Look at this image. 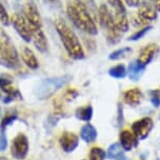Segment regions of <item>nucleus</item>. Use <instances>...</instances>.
I'll return each instance as SVG.
<instances>
[{"label":"nucleus","instance_id":"cd10ccee","mask_svg":"<svg viewBox=\"0 0 160 160\" xmlns=\"http://www.w3.org/2000/svg\"><path fill=\"white\" fill-rule=\"evenodd\" d=\"M8 21H10V18H8V14L5 10V8L3 7V4L0 2V22L4 25L8 24Z\"/></svg>","mask_w":160,"mask_h":160},{"label":"nucleus","instance_id":"6e6552de","mask_svg":"<svg viewBox=\"0 0 160 160\" xmlns=\"http://www.w3.org/2000/svg\"><path fill=\"white\" fill-rule=\"evenodd\" d=\"M0 88L2 92L5 93L7 97L3 99V102L8 103L15 99H21L22 95L17 88L13 85V78L8 74L0 75Z\"/></svg>","mask_w":160,"mask_h":160},{"label":"nucleus","instance_id":"58836bf2","mask_svg":"<svg viewBox=\"0 0 160 160\" xmlns=\"http://www.w3.org/2000/svg\"><path fill=\"white\" fill-rule=\"evenodd\" d=\"M157 160H160V159H157Z\"/></svg>","mask_w":160,"mask_h":160},{"label":"nucleus","instance_id":"b1692460","mask_svg":"<svg viewBox=\"0 0 160 160\" xmlns=\"http://www.w3.org/2000/svg\"><path fill=\"white\" fill-rule=\"evenodd\" d=\"M131 52H132L131 48H119V50H117V51H115V52H113L112 54H111V55H110V59L111 60H118V59L124 58V57H127Z\"/></svg>","mask_w":160,"mask_h":160},{"label":"nucleus","instance_id":"72a5a7b5","mask_svg":"<svg viewBox=\"0 0 160 160\" xmlns=\"http://www.w3.org/2000/svg\"><path fill=\"white\" fill-rule=\"evenodd\" d=\"M155 8H157V10L160 12V0H156L155 2Z\"/></svg>","mask_w":160,"mask_h":160},{"label":"nucleus","instance_id":"7c9ffc66","mask_svg":"<svg viewBox=\"0 0 160 160\" xmlns=\"http://www.w3.org/2000/svg\"><path fill=\"white\" fill-rule=\"evenodd\" d=\"M77 95H78V93H77L76 91L70 90V91H68V92L65 93V98H67L68 100H72V99L75 98Z\"/></svg>","mask_w":160,"mask_h":160},{"label":"nucleus","instance_id":"9b49d317","mask_svg":"<svg viewBox=\"0 0 160 160\" xmlns=\"http://www.w3.org/2000/svg\"><path fill=\"white\" fill-rule=\"evenodd\" d=\"M153 128V121L151 118H143L138 120L133 124V131L135 133V136L139 139H145L148 133L151 132Z\"/></svg>","mask_w":160,"mask_h":160},{"label":"nucleus","instance_id":"f8f14e48","mask_svg":"<svg viewBox=\"0 0 160 160\" xmlns=\"http://www.w3.org/2000/svg\"><path fill=\"white\" fill-rule=\"evenodd\" d=\"M60 145L65 152H72L78 145V137L73 133L65 132L60 137Z\"/></svg>","mask_w":160,"mask_h":160},{"label":"nucleus","instance_id":"473e14b6","mask_svg":"<svg viewBox=\"0 0 160 160\" xmlns=\"http://www.w3.org/2000/svg\"><path fill=\"white\" fill-rule=\"evenodd\" d=\"M59 0H44L45 3H50V4H54V3H57Z\"/></svg>","mask_w":160,"mask_h":160},{"label":"nucleus","instance_id":"20e7f679","mask_svg":"<svg viewBox=\"0 0 160 160\" xmlns=\"http://www.w3.org/2000/svg\"><path fill=\"white\" fill-rule=\"evenodd\" d=\"M72 77L68 75L53 77V78L43 79L35 88V95L38 99H48L51 96H53L60 88L65 85L71 80Z\"/></svg>","mask_w":160,"mask_h":160},{"label":"nucleus","instance_id":"bb28decb","mask_svg":"<svg viewBox=\"0 0 160 160\" xmlns=\"http://www.w3.org/2000/svg\"><path fill=\"white\" fill-rule=\"evenodd\" d=\"M151 28H152V27H147V28H141V30L137 31L136 33H134L133 35L128 38V40H130V41H136V40L141 39L142 37H143L145 34L151 30Z\"/></svg>","mask_w":160,"mask_h":160},{"label":"nucleus","instance_id":"2eb2a0df","mask_svg":"<svg viewBox=\"0 0 160 160\" xmlns=\"http://www.w3.org/2000/svg\"><path fill=\"white\" fill-rule=\"evenodd\" d=\"M157 50V45L155 44H148L144 48H142V51L140 52L139 58L137 61L142 65H147L152 61V59L154 58V55L156 53Z\"/></svg>","mask_w":160,"mask_h":160},{"label":"nucleus","instance_id":"a211bd4d","mask_svg":"<svg viewBox=\"0 0 160 160\" xmlns=\"http://www.w3.org/2000/svg\"><path fill=\"white\" fill-rule=\"evenodd\" d=\"M142 98V94L138 90V88H132V90H128V92L124 94V101L125 103L136 107L140 103Z\"/></svg>","mask_w":160,"mask_h":160},{"label":"nucleus","instance_id":"393cba45","mask_svg":"<svg viewBox=\"0 0 160 160\" xmlns=\"http://www.w3.org/2000/svg\"><path fill=\"white\" fill-rule=\"evenodd\" d=\"M105 152L100 148H93L90 153V160H104Z\"/></svg>","mask_w":160,"mask_h":160},{"label":"nucleus","instance_id":"a878e982","mask_svg":"<svg viewBox=\"0 0 160 160\" xmlns=\"http://www.w3.org/2000/svg\"><path fill=\"white\" fill-rule=\"evenodd\" d=\"M17 119V115L16 114H10V115H7L2 119V122H1V125H0V128H1L2 133L4 132V130L7 128V127L8 124L13 123L14 121Z\"/></svg>","mask_w":160,"mask_h":160},{"label":"nucleus","instance_id":"f257e3e1","mask_svg":"<svg viewBox=\"0 0 160 160\" xmlns=\"http://www.w3.org/2000/svg\"><path fill=\"white\" fill-rule=\"evenodd\" d=\"M67 12L68 18L76 28L90 35H97L98 30L91 17L87 5L81 0H71L68 3Z\"/></svg>","mask_w":160,"mask_h":160},{"label":"nucleus","instance_id":"4c0bfd02","mask_svg":"<svg viewBox=\"0 0 160 160\" xmlns=\"http://www.w3.org/2000/svg\"><path fill=\"white\" fill-rule=\"evenodd\" d=\"M0 115H1V111H0Z\"/></svg>","mask_w":160,"mask_h":160},{"label":"nucleus","instance_id":"f03ea898","mask_svg":"<svg viewBox=\"0 0 160 160\" xmlns=\"http://www.w3.org/2000/svg\"><path fill=\"white\" fill-rule=\"evenodd\" d=\"M56 30L57 33L61 39V42L63 43L64 48L67 50L68 56L72 57L74 59H82L84 57V52L82 48L78 37L74 31L65 22L61 20L56 21Z\"/></svg>","mask_w":160,"mask_h":160},{"label":"nucleus","instance_id":"dca6fc26","mask_svg":"<svg viewBox=\"0 0 160 160\" xmlns=\"http://www.w3.org/2000/svg\"><path fill=\"white\" fill-rule=\"evenodd\" d=\"M144 65L140 64L138 61H132L128 64V77L133 81H138L144 72Z\"/></svg>","mask_w":160,"mask_h":160},{"label":"nucleus","instance_id":"0eeeda50","mask_svg":"<svg viewBox=\"0 0 160 160\" xmlns=\"http://www.w3.org/2000/svg\"><path fill=\"white\" fill-rule=\"evenodd\" d=\"M12 24L15 28L16 32L19 34V36L24 40L25 42H30L32 40V28H31L30 23L25 17L21 14H14L12 16Z\"/></svg>","mask_w":160,"mask_h":160},{"label":"nucleus","instance_id":"f704fd0d","mask_svg":"<svg viewBox=\"0 0 160 160\" xmlns=\"http://www.w3.org/2000/svg\"><path fill=\"white\" fill-rule=\"evenodd\" d=\"M0 160H8L5 157H0Z\"/></svg>","mask_w":160,"mask_h":160},{"label":"nucleus","instance_id":"c756f323","mask_svg":"<svg viewBox=\"0 0 160 160\" xmlns=\"http://www.w3.org/2000/svg\"><path fill=\"white\" fill-rule=\"evenodd\" d=\"M8 147V140H7V137L3 133L0 134V152L1 151H4L5 148Z\"/></svg>","mask_w":160,"mask_h":160},{"label":"nucleus","instance_id":"7ed1b4c3","mask_svg":"<svg viewBox=\"0 0 160 160\" xmlns=\"http://www.w3.org/2000/svg\"><path fill=\"white\" fill-rule=\"evenodd\" d=\"M0 64L8 68H15L19 65L17 50L2 30H0Z\"/></svg>","mask_w":160,"mask_h":160},{"label":"nucleus","instance_id":"4be33fe9","mask_svg":"<svg viewBox=\"0 0 160 160\" xmlns=\"http://www.w3.org/2000/svg\"><path fill=\"white\" fill-rule=\"evenodd\" d=\"M108 73H110V75L114 77V78L121 79V78H124L125 75H127V70H125L124 65L118 64V65H116V67L111 68Z\"/></svg>","mask_w":160,"mask_h":160},{"label":"nucleus","instance_id":"c85d7f7f","mask_svg":"<svg viewBox=\"0 0 160 160\" xmlns=\"http://www.w3.org/2000/svg\"><path fill=\"white\" fill-rule=\"evenodd\" d=\"M151 101L154 107H160V90L151 91Z\"/></svg>","mask_w":160,"mask_h":160},{"label":"nucleus","instance_id":"aec40b11","mask_svg":"<svg viewBox=\"0 0 160 160\" xmlns=\"http://www.w3.org/2000/svg\"><path fill=\"white\" fill-rule=\"evenodd\" d=\"M80 136H81V138L83 139L85 142H93V141H95V139L97 138V132L93 125L85 124L84 127L81 128Z\"/></svg>","mask_w":160,"mask_h":160},{"label":"nucleus","instance_id":"1a4fd4ad","mask_svg":"<svg viewBox=\"0 0 160 160\" xmlns=\"http://www.w3.org/2000/svg\"><path fill=\"white\" fill-rule=\"evenodd\" d=\"M28 152V141L27 136L23 134H18L12 142L11 153L15 159H24Z\"/></svg>","mask_w":160,"mask_h":160},{"label":"nucleus","instance_id":"4468645a","mask_svg":"<svg viewBox=\"0 0 160 160\" xmlns=\"http://www.w3.org/2000/svg\"><path fill=\"white\" fill-rule=\"evenodd\" d=\"M138 17L140 19H142L144 22L151 21V20H155L157 18V13L156 8H154L152 5L143 2L142 4H140L139 10H138Z\"/></svg>","mask_w":160,"mask_h":160},{"label":"nucleus","instance_id":"c9c22d12","mask_svg":"<svg viewBox=\"0 0 160 160\" xmlns=\"http://www.w3.org/2000/svg\"><path fill=\"white\" fill-rule=\"evenodd\" d=\"M2 98V95H1V94H0V99H1Z\"/></svg>","mask_w":160,"mask_h":160},{"label":"nucleus","instance_id":"39448f33","mask_svg":"<svg viewBox=\"0 0 160 160\" xmlns=\"http://www.w3.org/2000/svg\"><path fill=\"white\" fill-rule=\"evenodd\" d=\"M98 17L101 28H103L107 39L110 43L115 44L120 40V31L117 28L112 13L105 4H101L98 10Z\"/></svg>","mask_w":160,"mask_h":160},{"label":"nucleus","instance_id":"423d86ee","mask_svg":"<svg viewBox=\"0 0 160 160\" xmlns=\"http://www.w3.org/2000/svg\"><path fill=\"white\" fill-rule=\"evenodd\" d=\"M108 1L113 8L112 16L117 28L120 32H127L128 30V21L127 17V10L122 1L121 0H108Z\"/></svg>","mask_w":160,"mask_h":160},{"label":"nucleus","instance_id":"6ab92c4d","mask_svg":"<svg viewBox=\"0 0 160 160\" xmlns=\"http://www.w3.org/2000/svg\"><path fill=\"white\" fill-rule=\"evenodd\" d=\"M22 59H23L24 63L32 70H36L38 68V60H37L33 51L30 50L28 48H24L23 52H22Z\"/></svg>","mask_w":160,"mask_h":160},{"label":"nucleus","instance_id":"9d476101","mask_svg":"<svg viewBox=\"0 0 160 160\" xmlns=\"http://www.w3.org/2000/svg\"><path fill=\"white\" fill-rule=\"evenodd\" d=\"M23 13L25 19L30 23L31 28H41V20H40V16L37 10V7L33 1H28L25 3L23 8Z\"/></svg>","mask_w":160,"mask_h":160},{"label":"nucleus","instance_id":"412c9836","mask_svg":"<svg viewBox=\"0 0 160 160\" xmlns=\"http://www.w3.org/2000/svg\"><path fill=\"white\" fill-rule=\"evenodd\" d=\"M76 116L77 118L80 120H83V121H90L91 118L93 116V108L91 105H87L83 108H79L76 111Z\"/></svg>","mask_w":160,"mask_h":160},{"label":"nucleus","instance_id":"5701e85b","mask_svg":"<svg viewBox=\"0 0 160 160\" xmlns=\"http://www.w3.org/2000/svg\"><path fill=\"white\" fill-rule=\"evenodd\" d=\"M120 156H122V148L121 145L118 143L112 144L108 151V157L110 159H116L119 158Z\"/></svg>","mask_w":160,"mask_h":160},{"label":"nucleus","instance_id":"2f4dec72","mask_svg":"<svg viewBox=\"0 0 160 160\" xmlns=\"http://www.w3.org/2000/svg\"><path fill=\"white\" fill-rule=\"evenodd\" d=\"M124 1L128 7L135 8V7H138L139 5V0H124Z\"/></svg>","mask_w":160,"mask_h":160},{"label":"nucleus","instance_id":"f3484780","mask_svg":"<svg viewBox=\"0 0 160 160\" xmlns=\"http://www.w3.org/2000/svg\"><path fill=\"white\" fill-rule=\"evenodd\" d=\"M120 141H121V147L125 151H130L136 145V136L130 131H123L120 134Z\"/></svg>","mask_w":160,"mask_h":160},{"label":"nucleus","instance_id":"ddd939ff","mask_svg":"<svg viewBox=\"0 0 160 160\" xmlns=\"http://www.w3.org/2000/svg\"><path fill=\"white\" fill-rule=\"evenodd\" d=\"M32 28V36L34 40V44L37 50L41 53L47 52L48 50V40L45 38V35L42 32L41 28Z\"/></svg>","mask_w":160,"mask_h":160},{"label":"nucleus","instance_id":"e433bc0d","mask_svg":"<svg viewBox=\"0 0 160 160\" xmlns=\"http://www.w3.org/2000/svg\"><path fill=\"white\" fill-rule=\"evenodd\" d=\"M143 1H144V2H147V1H148V0H143Z\"/></svg>","mask_w":160,"mask_h":160}]
</instances>
